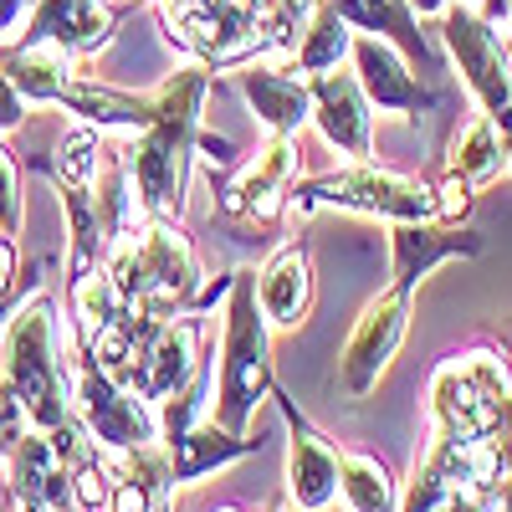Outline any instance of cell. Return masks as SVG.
I'll list each match as a JSON object with an SVG mask.
<instances>
[{
	"label": "cell",
	"mask_w": 512,
	"mask_h": 512,
	"mask_svg": "<svg viewBox=\"0 0 512 512\" xmlns=\"http://www.w3.org/2000/svg\"><path fill=\"white\" fill-rule=\"evenodd\" d=\"M256 303H262L267 328H297L313 303V267L303 246H282L256 277Z\"/></svg>",
	"instance_id": "2e32d148"
},
{
	"label": "cell",
	"mask_w": 512,
	"mask_h": 512,
	"mask_svg": "<svg viewBox=\"0 0 512 512\" xmlns=\"http://www.w3.org/2000/svg\"><path fill=\"white\" fill-rule=\"evenodd\" d=\"M221 512H236V507H221Z\"/></svg>",
	"instance_id": "e575fe53"
},
{
	"label": "cell",
	"mask_w": 512,
	"mask_h": 512,
	"mask_svg": "<svg viewBox=\"0 0 512 512\" xmlns=\"http://www.w3.org/2000/svg\"><path fill=\"white\" fill-rule=\"evenodd\" d=\"M292 169H297V139L272 134L262 149H256V154L236 169V180H231L226 195H221V210H231V216L272 221L277 205H282V195H287Z\"/></svg>",
	"instance_id": "7c38bea8"
},
{
	"label": "cell",
	"mask_w": 512,
	"mask_h": 512,
	"mask_svg": "<svg viewBox=\"0 0 512 512\" xmlns=\"http://www.w3.org/2000/svg\"><path fill=\"white\" fill-rule=\"evenodd\" d=\"M98 159H103V128L77 123L72 134L57 144V154H52V180L57 185H93Z\"/></svg>",
	"instance_id": "d4e9b609"
},
{
	"label": "cell",
	"mask_w": 512,
	"mask_h": 512,
	"mask_svg": "<svg viewBox=\"0 0 512 512\" xmlns=\"http://www.w3.org/2000/svg\"><path fill=\"white\" fill-rule=\"evenodd\" d=\"M354 77H359L369 108L390 113V118H400V123H415L420 108H431V93H425L420 82L410 77L405 57H400L384 36H374V31L354 36Z\"/></svg>",
	"instance_id": "30bf717a"
},
{
	"label": "cell",
	"mask_w": 512,
	"mask_h": 512,
	"mask_svg": "<svg viewBox=\"0 0 512 512\" xmlns=\"http://www.w3.org/2000/svg\"><path fill=\"white\" fill-rule=\"evenodd\" d=\"M354 52V26L338 16L328 0H318L308 26H303V41H297V52H292V67L297 72H333L338 62H344Z\"/></svg>",
	"instance_id": "603a6c76"
},
{
	"label": "cell",
	"mask_w": 512,
	"mask_h": 512,
	"mask_svg": "<svg viewBox=\"0 0 512 512\" xmlns=\"http://www.w3.org/2000/svg\"><path fill=\"white\" fill-rule=\"evenodd\" d=\"M154 6H159V0H154Z\"/></svg>",
	"instance_id": "74e56055"
},
{
	"label": "cell",
	"mask_w": 512,
	"mask_h": 512,
	"mask_svg": "<svg viewBox=\"0 0 512 512\" xmlns=\"http://www.w3.org/2000/svg\"><path fill=\"white\" fill-rule=\"evenodd\" d=\"M26 11H31V0H0V47H11L26 31Z\"/></svg>",
	"instance_id": "1f68e13d"
},
{
	"label": "cell",
	"mask_w": 512,
	"mask_h": 512,
	"mask_svg": "<svg viewBox=\"0 0 512 512\" xmlns=\"http://www.w3.org/2000/svg\"><path fill=\"white\" fill-rule=\"evenodd\" d=\"M31 431V415H26V405H21V395L11 390V379L0 374V466L11 461V451L21 446V436Z\"/></svg>",
	"instance_id": "4316f807"
},
{
	"label": "cell",
	"mask_w": 512,
	"mask_h": 512,
	"mask_svg": "<svg viewBox=\"0 0 512 512\" xmlns=\"http://www.w3.org/2000/svg\"><path fill=\"white\" fill-rule=\"evenodd\" d=\"M67 512H77V507H67Z\"/></svg>",
	"instance_id": "8d00e7d4"
},
{
	"label": "cell",
	"mask_w": 512,
	"mask_h": 512,
	"mask_svg": "<svg viewBox=\"0 0 512 512\" xmlns=\"http://www.w3.org/2000/svg\"><path fill=\"white\" fill-rule=\"evenodd\" d=\"M507 159H512V134H507Z\"/></svg>",
	"instance_id": "836d02e7"
},
{
	"label": "cell",
	"mask_w": 512,
	"mask_h": 512,
	"mask_svg": "<svg viewBox=\"0 0 512 512\" xmlns=\"http://www.w3.org/2000/svg\"><path fill=\"white\" fill-rule=\"evenodd\" d=\"M200 369V318H175L164 323L159 338L149 344V364H144V400L164 405L175 390L195 379Z\"/></svg>",
	"instance_id": "e0dca14e"
},
{
	"label": "cell",
	"mask_w": 512,
	"mask_h": 512,
	"mask_svg": "<svg viewBox=\"0 0 512 512\" xmlns=\"http://www.w3.org/2000/svg\"><path fill=\"white\" fill-rule=\"evenodd\" d=\"M31 6H41V0H31Z\"/></svg>",
	"instance_id": "d590c367"
},
{
	"label": "cell",
	"mask_w": 512,
	"mask_h": 512,
	"mask_svg": "<svg viewBox=\"0 0 512 512\" xmlns=\"http://www.w3.org/2000/svg\"><path fill=\"white\" fill-rule=\"evenodd\" d=\"M11 313H16V292H0V328H6Z\"/></svg>",
	"instance_id": "d6a6232c"
},
{
	"label": "cell",
	"mask_w": 512,
	"mask_h": 512,
	"mask_svg": "<svg viewBox=\"0 0 512 512\" xmlns=\"http://www.w3.org/2000/svg\"><path fill=\"white\" fill-rule=\"evenodd\" d=\"M466 210H472V185L456 180V175H446V185L436 190V216H441V221H461Z\"/></svg>",
	"instance_id": "f546056e"
},
{
	"label": "cell",
	"mask_w": 512,
	"mask_h": 512,
	"mask_svg": "<svg viewBox=\"0 0 512 512\" xmlns=\"http://www.w3.org/2000/svg\"><path fill=\"white\" fill-rule=\"evenodd\" d=\"M441 36H446V47L466 77V88H472V98L482 103V113L507 139L512 134V57L502 47V36H492L472 6H451L441 16Z\"/></svg>",
	"instance_id": "52a82bcc"
},
{
	"label": "cell",
	"mask_w": 512,
	"mask_h": 512,
	"mask_svg": "<svg viewBox=\"0 0 512 512\" xmlns=\"http://www.w3.org/2000/svg\"><path fill=\"white\" fill-rule=\"evenodd\" d=\"M210 93L205 62H190L169 72L154 88V118L139 128L128 144V169H134V190L149 221H169L185 210V180L195 159V134H200V103Z\"/></svg>",
	"instance_id": "7a4b0ae2"
},
{
	"label": "cell",
	"mask_w": 512,
	"mask_h": 512,
	"mask_svg": "<svg viewBox=\"0 0 512 512\" xmlns=\"http://www.w3.org/2000/svg\"><path fill=\"white\" fill-rule=\"evenodd\" d=\"M72 359L77 344H67V318L57 297L31 282L16 313L0 328V374L11 379L36 431H62L72 425Z\"/></svg>",
	"instance_id": "6da1fadb"
},
{
	"label": "cell",
	"mask_w": 512,
	"mask_h": 512,
	"mask_svg": "<svg viewBox=\"0 0 512 512\" xmlns=\"http://www.w3.org/2000/svg\"><path fill=\"white\" fill-rule=\"evenodd\" d=\"M502 487H477V482H461L436 512H497Z\"/></svg>",
	"instance_id": "f1b7e54d"
},
{
	"label": "cell",
	"mask_w": 512,
	"mask_h": 512,
	"mask_svg": "<svg viewBox=\"0 0 512 512\" xmlns=\"http://www.w3.org/2000/svg\"><path fill=\"white\" fill-rule=\"evenodd\" d=\"M0 72L11 77V88L26 103H62L67 82L77 77V62L47 41H16V47H0Z\"/></svg>",
	"instance_id": "ac0fdd59"
},
{
	"label": "cell",
	"mask_w": 512,
	"mask_h": 512,
	"mask_svg": "<svg viewBox=\"0 0 512 512\" xmlns=\"http://www.w3.org/2000/svg\"><path fill=\"white\" fill-rule=\"evenodd\" d=\"M308 93H313V123H318L323 144H333L354 164H369V154H374V108L359 88V77L338 72V67L313 72Z\"/></svg>",
	"instance_id": "9c48e42d"
},
{
	"label": "cell",
	"mask_w": 512,
	"mask_h": 512,
	"mask_svg": "<svg viewBox=\"0 0 512 512\" xmlns=\"http://www.w3.org/2000/svg\"><path fill=\"white\" fill-rule=\"evenodd\" d=\"M502 169H507V139L487 113H477L451 144V175L466 185H492Z\"/></svg>",
	"instance_id": "7402d4cb"
},
{
	"label": "cell",
	"mask_w": 512,
	"mask_h": 512,
	"mask_svg": "<svg viewBox=\"0 0 512 512\" xmlns=\"http://www.w3.org/2000/svg\"><path fill=\"white\" fill-rule=\"evenodd\" d=\"M26 108H31V103L11 88V77L0 72V134H11V128H21V123H26Z\"/></svg>",
	"instance_id": "4dcf8cb0"
},
{
	"label": "cell",
	"mask_w": 512,
	"mask_h": 512,
	"mask_svg": "<svg viewBox=\"0 0 512 512\" xmlns=\"http://www.w3.org/2000/svg\"><path fill=\"white\" fill-rule=\"evenodd\" d=\"M405 328H410V297L395 292V287L379 292L374 303L359 313L344 354H338V379H344V395L349 400H364L374 384H379V374L390 369V359L400 349Z\"/></svg>",
	"instance_id": "ba28073f"
},
{
	"label": "cell",
	"mask_w": 512,
	"mask_h": 512,
	"mask_svg": "<svg viewBox=\"0 0 512 512\" xmlns=\"http://www.w3.org/2000/svg\"><path fill=\"white\" fill-rule=\"evenodd\" d=\"M72 420L98 441V451L118 456V451H139L159 441V415L144 395L134 390H118V384L88 359L77 354L72 359Z\"/></svg>",
	"instance_id": "8992f818"
},
{
	"label": "cell",
	"mask_w": 512,
	"mask_h": 512,
	"mask_svg": "<svg viewBox=\"0 0 512 512\" xmlns=\"http://www.w3.org/2000/svg\"><path fill=\"white\" fill-rule=\"evenodd\" d=\"M390 251H395V292H415L420 277H431L436 262L446 256H472L477 236H456V231H431L425 221H405L390 231Z\"/></svg>",
	"instance_id": "d6986e66"
},
{
	"label": "cell",
	"mask_w": 512,
	"mask_h": 512,
	"mask_svg": "<svg viewBox=\"0 0 512 512\" xmlns=\"http://www.w3.org/2000/svg\"><path fill=\"white\" fill-rule=\"evenodd\" d=\"M159 446L169 451V466H175L180 487H190V482H200L210 472H221V466H231V461H241L251 451L246 436H231V431H221V425H190L185 436L159 441Z\"/></svg>",
	"instance_id": "ffe728a7"
},
{
	"label": "cell",
	"mask_w": 512,
	"mask_h": 512,
	"mask_svg": "<svg viewBox=\"0 0 512 512\" xmlns=\"http://www.w3.org/2000/svg\"><path fill=\"white\" fill-rule=\"evenodd\" d=\"M272 395V349L267 318L256 303V277H231L226 333H221V390H216V425L231 436H246V425Z\"/></svg>",
	"instance_id": "277c9868"
},
{
	"label": "cell",
	"mask_w": 512,
	"mask_h": 512,
	"mask_svg": "<svg viewBox=\"0 0 512 512\" xmlns=\"http://www.w3.org/2000/svg\"><path fill=\"white\" fill-rule=\"evenodd\" d=\"M21 41H47L72 62H88L113 41V11L108 0H41L31 6Z\"/></svg>",
	"instance_id": "8fae6325"
},
{
	"label": "cell",
	"mask_w": 512,
	"mask_h": 512,
	"mask_svg": "<svg viewBox=\"0 0 512 512\" xmlns=\"http://www.w3.org/2000/svg\"><path fill=\"white\" fill-rule=\"evenodd\" d=\"M338 487L354 512H395V482L374 456H338Z\"/></svg>",
	"instance_id": "cb8c5ba5"
},
{
	"label": "cell",
	"mask_w": 512,
	"mask_h": 512,
	"mask_svg": "<svg viewBox=\"0 0 512 512\" xmlns=\"http://www.w3.org/2000/svg\"><path fill=\"white\" fill-rule=\"evenodd\" d=\"M236 88L251 108V118L267 128V134H287L297 139V128L313 118V93H308V77H292L277 67H236Z\"/></svg>",
	"instance_id": "4fadbf2b"
},
{
	"label": "cell",
	"mask_w": 512,
	"mask_h": 512,
	"mask_svg": "<svg viewBox=\"0 0 512 512\" xmlns=\"http://www.w3.org/2000/svg\"><path fill=\"white\" fill-rule=\"evenodd\" d=\"M103 267L123 303H144L159 313L185 308L200 287L195 246L185 241V231L175 221H144L139 231L118 236L103 256Z\"/></svg>",
	"instance_id": "3957f363"
},
{
	"label": "cell",
	"mask_w": 512,
	"mask_h": 512,
	"mask_svg": "<svg viewBox=\"0 0 512 512\" xmlns=\"http://www.w3.org/2000/svg\"><path fill=\"white\" fill-rule=\"evenodd\" d=\"M62 108L77 118V123H93L103 134H139L154 118V93H118L108 82H93V77H72L67 93H62Z\"/></svg>",
	"instance_id": "9a60e30c"
},
{
	"label": "cell",
	"mask_w": 512,
	"mask_h": 512,
	"mask_svg": "<svg viewBox=\"0 0 512 512\" xmlns=\"http://www.w3.org/2000/svg\"><path fill=\"white\" fill-rule=\"evenodd\" d=\"M0 236H21V169L6 144H0Z\"/></svg>",
	"instance_id": "83f0119b"
},
{
	"label": "cell",
	"mask_w": 512,
	"mask_h": 512,
	"mask_svg": "<svg viewBox=\"0 0 512 512\" xmlns=\"http://www.w3.org/2000/svg\"><path fill=\"white\" fill-rule=\"evenodd\" d=\"M287 425H292V451H287V497L297 512H323L338 492V451L303 425L292 410H287Z\"/></svg>",
	"instance_id": "5bb4252c"
},
{
	"label": "cell",
	"mask_w": 512,
	"mask_h": 512,
	"mask_svg": "<svg viewBox=\"0 0 512 512\" xmlns=\"http://www.w3.org/2000/svg\"><path fill=\"white\" fill-rule=\"evenodd\" d=\"M113 461L103 451H77L72 456V507L77 512H108L113 497Z\"/></svg>",
	"instance_id": "484cf974"
},
{
	"label": "cell",
	"mask_w": 512,
	"mask_h": 512,
	"mask_svg": "<svg viewBox=\"0 0 512 512\" xmlns=\"http://www.w3.org/2000/svg\"><path fill=\"white\" fill-rule=\"evenodd\" d=\"M118 308H123V297H118L108 267H93V272L67 277V328L77 333L82 354H88V349H93V338L118 318Z\"/></svg>",
	"instance_id": "44dd1931"
},
{
	"label": "cell",
	"mask_w": 512,
	"mask_h": 512,
	"mask_svg": "<svg viewBox=\"0 0 512 512\" xmlns=\"http://www.w3.org/2000/svg\"><path fill=\"white\" fill-rule=\"evenodd\" d=\"M297 216L308 210H359V216H384V221H431L436 216V190L390 175V169H374V164H354V169H338V175H318L303 190L287 195Z\"/></svg>",
	"instance_id": "5b68a950"
}]
</instances>
